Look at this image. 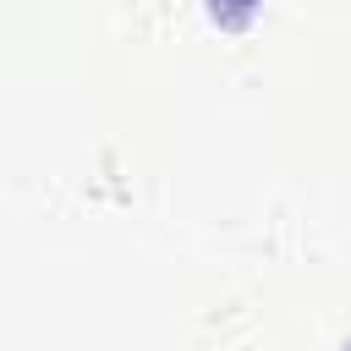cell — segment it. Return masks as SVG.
Instances as JSON below:
<instances>
[{
    "label": "cell",
    "instance_id": "1",
    "mask_svg": "<svg viewBox=\"0 0 351 351\" xmlns=\"http://www.w3.org/2000/svg\"><path fill=\"white\" fill-rule=\"evenodd\" d=\"M252 5H258V0H208V11H214L219 22H247Z\"/></svg>",
    "mask_w": 351,
    "mask_h": 351
}]
</instances>
